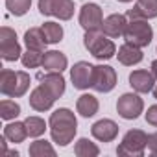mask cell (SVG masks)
<instances>
[{"label": "cell", "instance_id": "cell-1", "mask_svg": "<svg viewBox=\"0 0 157 157\" xmlns=\"http://www.w3.org/2000/svg\"><path fill=\"white\" fill-rule=\"evenodd\" d=\"M48 126H50L52 140H54L57 146H68V144L74 140L76 131H78L76 115H74L70 109H67V107L56 109V111L50 115Z\"/></svg>", "mask_w": 157, "mask_h": 157}, {"label": "cell", "instance_id": "cell-2", "mask_svg": "<svg viewBox=\"0 0 157 157\" xmlns=\"http://www.w3.org/2000/svg\"><path fill=\"white\" fill-rule=\"evenodd\" d=\"M30 89V74L24 70H0V93L10 98H21Z\"/></svg>", "mask_w": 157, "mask_h": 157}, {"label": "cell", "instance_id": "cell-3", "mask_svg": "<svg viewBox=\"0 0 157 157\" xmlns=\"http://www.w3.org/2000/svg\"><path fill=\"white\" fill-rule=\"evenodd\" d=\"M83 46L98 61H107V59H111L117 54L115 43L102 30H98V32H85V35H83Z\"/></svg>", "mask_w": 157, "mask_h": 157}, {"label": "cell", "instance_id": "cell-4", "mask_svg": "<svg viewBox=\"0 0 157 157\" xmlns=\"http://www.w3.org/2000/svg\"><path fill=\"white\" fill-rule=\"evenodd\" d=\"M124 39L133 46L146 48L153 39V28L148 24L146 19H129L124 32Z\"/></svg>", "mask_w": 157, "mask_h": 157}, {"label": "cell", "instance_id": "cell-5", "mask_svg": "<svg viewBox=\"0 0 157 157\" xmlns=\"http://www.w3.org/2000/svg\"><path fill=\"white\" fill-rule=\"evenodd\" d=\"M148 148V135L142 129H129L122 142L117 148V153L122 157H140L144 155V150Z\"/></svg>", "mask_w": 157, "mask_h": 157}, {"label": "cell", "instance_id": "cell-6", "mask_svg": "<svg viewBox=\"0 0 157 157\" xmlns=\"http://www.w3.org/2000/svg\"><path fill=\"white\" fill-rule=\"evenodd\" d=\"M39 13L46 17H56L59 21H70L74 15L72 0H39Z\"/></svg>", "mask_w": 157, "mask_h": 157}, {"label": "cell", "instance_id": "cell-7", "mask_svg": "<svg viewBox=\"0 0 157 157\" xmlns=\"http://www.w3.org/2000/svg\"><path fill=\"white\" fill-rule=\"evenodd\" d=\"M144 111V102L137 93H124L117 100V113L124 120H135Z\"/></svg>", "mask_w": 157, "mask_h": 157}, {"label": "cell", "instance_id": "cell-8", "mask_svg": "<svg viewBox=\"0 0 157 157\" xmlns=\"http://www.w3.org/2000/svg\"><path fill=\"white\" fill-rule=\"evenodd\" d=\"M0 56L4 61H17L22 56L21 44L17 41V33L10 26L0 28Z\"/></svg>", "mask_w": 157, "mask_h": 157}, {"label": "cell", "instance_id": "cell-9", "mask_svg": "<svg viewBox=\"0 0 157 157\" xmlns=\"http://www.w3.org/2000/svg\"><path fill=\"white\" fill-rule=\"evenodd\" d=\"M117 85V72L109 65H96L93 68V83L91 87L96 93H111Z\"/></svg>", "mask_w": 157, "mask_h": 157}, {"label": "cell", "instance_id": "cell-10", "mask_svg": "<svg viewBox=\"0 0 157 157\" xmlns=\"http://www.w3.org/2000/svg\"><path fill=\"white\" fill-rule=\"evenodd\" d=\"M80 26L85 30V32H98L102 30V24H104V13H102V8L98 4H93V2H87L82 6L80 10Z\"/></svg>", "mask_w": 157, "mask_h": 157}, {"label": "cell", "instance_id": "cell-11", "mask_svg": "<svg viewBox=\"0 0 157 157\" xmlns=\"http://www.w3.org/2000/svg\"><path fill=\"white\" fill-rule=\"evenodd\" d=\"M93 65L87 63V61H78L74 63V67L70 68V80H72V85L74 89H80V91H85L91 87L93 83Z\"/></svg>", "mask_w": 157, "mask_h": 157}, {"label": "cell", "instance_id": "cell-12", "mask_svg": "<svg viewBox=\"0 0 157 157\" xmlns=\"http://www.w3.org/2000/svg\"><path fill=\"white\" fill-rule=\"evenodd\" d=\"M129 85L133 87L135 93L139 94H146V93H151L153 87H155V76L151 74V70H133L129 74Z\"/></svg>", "mask_w": 157, "mask_h": 157}, {"label": "cell", "instance_id": "cell-13", "mask_svg": "<svg viewBox=\"0 0 157 157\" xmlns=\"http://www.w3.org/2000/svg\"><path fill=\"white\" fill-rule=\"evenodd\" d=\"M30 107L32 109H35V111H39V113H43V111H48V109H52V105H54V102H56V96L44 87V85H37L32 93H30Z\"/></svg>", "mask_w": 157, "mask_h": 157}, {"label": "cell", "instance_id": "cell-14", "mask_svg": "<svg viewBox=\"0 0 157 157\" xmlns=\"http://www.w3.org/2000/svg\"><path fill=\"white\" fill-rule=\"evenodd\" d=\"M91 133L100 142H111L118 135V124L115 120H111V118H102V120H98V122L93 124Z\"/></svg>", "mask_w": 157, "mask_h": 157}, {"label": "cell", "instance_id": "cell-15", "mask_svg": "<svg viewBox=\"0 0 157 157\" xmlns=\"http://www.w3.org/2000/svg\"><path fill=\"white\" fill-rule=\"evenodd\" d=\"M128 15H122V13H113L109 17L104 19V24H102V32L111 37V39H117L120 35H124L126 32V26H128Z\"/></svg>", "mask_w": 157, "mask_h": 157}, {"label": "cell", "instance_id": "cell-16", "mask_svg": "<svg viewBox=\"0 0 157 157\" xmlns=\"http://www.w3.org/2000/svg\"><path fill=\"white\" fill-rule=\"evenodd\" d=\"M39 82H41V85H44L56 96V100L63 96V93H65V78H63L61 72L46 70V74H41L39 76Z\"/></svg>", "mask_w": 157, "mask_h": 157}, {"label": "cell", "instance_id": "cell-17", "mask_svg": "<svg viewBox=\"0 0 157 157\" xmlns=\"http://www.w3.org/2000/svg\"><path fill=\"white\" fill-rule=\"evenodd\" d=\"M128 19H155L157 17V0H137L135 6L126 13Z\"/></svg>", "mask_w": 157, "mask_h": 157}, {"label": "cell", "instance_id": "cell-18", "mask_svg": "<svg viewBox=\"0 0 157 157\" xmlns=\"http://www.w3.org/2000/svg\"><path fill=\"white\" fill-rule=\"evenodd\" d=\"M117 57H118V61H120L122 65L133 67V65H139V63L142 61L144 54H142V48L133 46V44H129V43H124V44L118 48Z\"/></svg>", "mask_w": 157, "mask_h": 157}, {"label": "cell", "instance_id": "cell-19", "mask_svg": "<svg viewBox=\"0 0 157 157\" xmlns=\"http://www.w3.org/2000/svg\"><path fill=\"white\" fill-rule=\"evenodd\" d=\"M68 65V59L63 52L57 50H48L43 54V68L44 70H56V72H63Z\"/></svg>", "mask_w": 157, "mask_h": 157}, {"label": "cell", "instance_id": "cell-20", "mask_svg": "<svg viewBox=\"0 0 157 157\" xmlns=\"http://www.w3.org/2000/svg\"><path fill=\"white\" fill-rule=\"evenodd\" d=\"M76 109H78V113H80L83 118H91V117H94L96 113H98V109H100V102H98V98L94 96V94H82L80 98H78V102H76Z\"/></svg>", "mask_w": 157, "mask_h": 157}, {"label": "cell", "instance_id": "cell-21", "mask_svg": "<svg viewBox=\"0 0 157 157\" xmlns=\"http://www.w3.org/2000/svg\"><path fill=\"white\" fill-rule=\"evenodd\" d=\"M24 44L30 50L44 52V48H46L48 43H46V37H44L43 28H30V30H26V33H24Z\"/></svg>", "mask_w": 157, "mask_h": 157}, {"label": "cell", "instance_id": "cell-22", "mask_svg": "<svg viewBox=\"0 0 157 157\" xmlns=\"http://www.w3.org/2000/svg\"><path fill=\"white\" fill-rule=\"evenodd\" d=\"M4 135L8 137L10 142L19 144V142H22V140L28 137L26 124H24V122H10V124L4 126Z\"/></svg>", "mask_w": 157, "mask_h": 157}, {"label": "cell", "instance_id": "cell-23", "mask_svg": "<svg viewBox=\"0 0 157 157\" xmlns=\"http://www.w3.org/2000/svg\"><path fill=\"white\" fill-rule=\"evenodd\" d=\"M74 153L78 157H96V155H100V148L94 142H91L89 139L82 137L74 144Z\"/></svg>", "mask_w": 157, "mask_h": 157}, {"label": "cell", "instance_id": "cell-24", "mask_svg": "<svg viewBox=\"0 0 157 157\" xmlns=\"http://www.w3.org/2000/svg\"><path fill=\"white\" fill-rule=\"evenodd\" d=\"M41 28H43V32H44V37H46V43H48V44H57V43L63 39V26H61L59 22L48 21V22H44Z\"/></svg>", "mask_w": 157, "mask_h": 157}, {"label": "cell", "instance_id": "cell-25", "mask_svg": "<svg viewBox=\"0 0 157 157\" xmlns=\"http://www.w3.org/2000/svg\"><path fill=\"white\" fill-rule=\"evenodd\" d=\"M28 153H30L32 157H44V155L54 157V155H56V150L52 148V144H50L48 140H44V139H37V140H33V142L30 144Z\"/></svg>", "mask_w": 157, "mask_h": 157}, {"label": "cell", "instance_id": "cell-26", "mask_svg": "<svg viewBox=\"0 0 157 157\" xmlns=\"http://www.w3.org/2000/svg\"><path fill=\"white\" fill-rule=\"evenodd\" d=\"M21 115V105L15 100H2L0 102V118L2 120H13Z\"/></svg>", "mask_w": 157, "mask_h": 157}, {"label": "cell", "instance_id": "cell-27", "mask_svg": "<svg viewBox=\"0 0 157 157\" xmlns=\"http://www.w3.org/2000/svg\"><path fill=\"white\" fill-rule=\"evenodd\" d=\"M24 124H26V129H28V137L37 139L46 131V122L41 117H28L24 120Z\"/></svg>", "mask_w": 157, "mask_h": 157}, {"label": "cell", "instance_id": "cell-28", "mask_svg": "<svg viewBox=\"0 0 157 157\" xmlns=\"http://www.w3.org/2000/svg\"><path fill=\"white\" fill-rule=\"evenodd\" d=\"M6 8L11 15L15 17H22L30 11L32 8V0H6Z\"/></svg>", "mask_w": 157, "mask_h": 157}, {"label": "cell", "instance_id": "cell-29", "mask_svg": "<svg viewBox=\"0 0 157 157\" xmlns=\"http://www.w3.org/2000/svg\"><path fill=\"white\" fill-rule=\"evenodd\" d=\"M43 54L44 52H39V50H26L22 56H21V61L26 68H35V67H41L43 65Z\"/></svg>", "mask_w": 157, "mask_h": 157}, {"label": "cell", "instance_id": "cell-30", "mask_svg": "<svg viewBox=\"0 0 157 157\" xmlns=\"http://www.w3.org/2000/svg\"><path fill=\"white\" fill-rule=\"evenodd\" d=\"M144 118H146V122H148L150 126L157 128V104H155V105H150V107H148V111H146Z\"/></svg>", "mask_w": 157, "mask_h": 157}, {"label": "cell", "instance_id": "cell-31", "mask_svg": "<svg viewBox=\"0 0 157 157\" xmlns=\"http://www.w3.org/2000/svg\"><path fill=\"white\" fill-rule=\"evenodd\" d=\"M148 150L151 155H157V133L148 135Z\"/></svg>", "mask_w": 157, "mask_h": 157}, {"label": "cell", "instance_id": "cell-32", "mask_svg": "<svg viewBox=\"0 0 157 157\" xmlns=\"http://www.w3.org/2000/svg\"><path fill=\"white\" fill-rule=\"evenodd\" d=\"M151 74L155 76V80H157V59H155V61H151Z\"/></svg>", "mask_w": 157, "mask_h": 157}, {"label": "cell", "instance_id": "cell-33", "mask_svg": "<svg viewBox=\"0 0 157 157\" xmlns=\"http://www.w3.org/2000/svg\"><path fill=\"white\" fill-rule=\"evenodd\" d=\"M151 93H153V98L157 100V83H155V87H153V91H151Z\"/></svg>", "mask_w": 157, "mask_h": 157}, {"label": "cell", "instance_id": "cell-34", "mask_svg": "<svg viewBox=\"0 0 157 157\" xmlns=\"http://www.w3.org/2000/svg\"><path fill=\"white\" fill-rule=\"evenodd\" d=\"M118 2H122V4H128V2H131V0H118Z\"/></svg>", "mask_w": 157, "mask_h": 157}]
</instances>
